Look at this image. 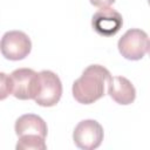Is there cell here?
Instances as JSON below:
<instances>
[{"label": "cell", "instance_id": "cell-1", "mask_svg": "<svg viewBox=\"0 0 150 150\" xmlns=\"http://www.w3.org/2000/svg\"><path fill=\"white\" fill-rule=\"evenodd\" d=\"M111 79L110 71L101 64L88 66L73 83V96L82 104H91L103 97L104 84Z\"/></svg>", "mask_w": 150, "mask_h": 150}, {"label": "cell", "instance_id": "cell-2", "mask_svg": "<svg viewBox=\"0 0 150 150\" xmlns=\"http://www.w3.org/2000/svg\"><path fill=\"white\" fill-rule=\"evenodd\" d=\"M11 94L19 100H34L39 93L40 75L30 68H19L11 73Z\"/></svg>", "mask_w": 150, "mask_h": 150}, {"label": "cell", "instance_id": "cell-3", "mask_svg": "<svg viewBox=\"0 0 150 150\" xmlns=\"http://www.w3.org/2000/svg\"><path fill=\"white\" fill-rule=\"evenodd\" d=\"M121 55L131 61L141 60L150 49V39L148 34L138 28L127 30L117 43Z\"/></svg>", "mask_w": 150, "mask_h": 150}, {"label": "cell", "instance_id": "cell-4", "mask_svg": "<svg viewBox=\"0 0 150 150\" xmlns=\"http://www.w3.org/2000/svg\"><path fill=\"white\" fill-rule=\"evenodd\" d=\"M1 54L7 60H23L32 50V41L29 36L21 30L6 32L1 38Z\"/></svg>", "mask_w": 150, "mask_h": 150}, {"label": "cell", "instance_id": "cell-5", "mask_svg": "<svg viewBox=\"0 0 150 150\" xmlns=\"http://www.w3.org/2000/svg\"><path fill=\"white\" fill-rule=\"evenodd\" d=\"M103 128L95 120H83L79 122L73 132L75 145L82 150L97 149L103 141Z\"/></svg>", "mask_w": 150, "mask_h": 150}, {"label": "cell", "instance_id": "cell-6", "mask_svg": "<svg viewBox=\"0 0 150 150\" xmlns=\"http://www.w3.org/2000/svg\"><path fill=\"white\" fill-rule=\"evenodd\" d=\"M40 75V87L35 103L41 107H53L59 103L62 96V83L60 77L52 70H41Z\"/></svg>", "mask_w": 150, "mask_h": 150}, {"label": "cell", "instance_id": "cell-7", "mask_svg": "<svg viewBox=\"0 0 150 150\" xmlns=\"http://www.w3.org/2000/svg\"><path fill=\"white\" fill-rule=\"evenodd\" d=\"M122 15L110 7L101 8L91 18V26L94 30L102 36L115 35L122 28Z\"/></svg>", "mask_w": 150, "mask_h": 150}, {"label": "cell", "instance_id": "cell-8", "mask_svg": "<svg viewBox=\"0 0 150 150\" xmlns=\"http://www.w3.org/2000/svg\"><path fill=\"white\" fill-rule=\"evenodd\" d=\"M108 94L118 104H131L136 98L134 84L124 76H112L108 82Z\"/></svg>", "mask_w": 150, "mask_h": 150}, {"label": "cell", "instance_id": "cell-9", "mask_svg": "<svg viewBox=\"0 0 150 150\" xmlns=\"http://www.w3.org/2000/svg\"><path fill=\"white\" fill-rule=\"evenodd\" d=\"M14 129L18 137L25 136V135H38L46 138L48 132V128L43 118H41L35 114L21 115L15 121Z\"/></svg>", "mask_w": 150, "mask_h": 150}, {"label": "cell", "instance_id": "cell-10", "mask_svg": "<svg viewBox=\"0 0 150 150\" xmlns=\"http://www.w3.org/2000/svg\"><path fill=\"white\" fill-rule=\"evenodd\" d=\"M45 139L46 138L38 135L20 136L15 148L18 150H46L47 145Z\"/></svg>", "mask_w": 150, "mask_h": 150}, {"label": "cell", "instance_id": "cell-11", "mask_svg": "<svg viewBox=\"0 0 150 150\" xmlns=\"http://www.w3.org/2000/svg\"><path fill=\"white\" fill-rule=\"evenodd\" d=\"M1 100L6 98L7 95L11 94V83H9V76L5 73H1Z\"/></svg>", "mask_w": 150, "mask_h": 150}, {"label": "cell", "instance_id": "cell-12", "mask_svg": "<svg viewBox=\"0 0 150 150\" xmlns=\"http://www.w3.org/2000/svg\"><path fill=\"white\" fill-rule=\"evenodd\" d=\"M90 4L95 7H100V8H104V7H109L110 5H112L115 2V0H89Z\"/></svg>", "mask_w": 150, "mask_h": 150}, {"label": "cell", "instance_id": "cell-13", "mask_svg": "<svg viewBox=\"0 0 150 150\" xmlns=\"http://www.w3.org/2000/svg\"><path fill=\"white\" fill-rule=\"evenodd\" d=\"M148 4H149V6H150V0H148Z\"/></svg>", "mask_w": 150, "mask_h": 150}, {"label": "cell", "instance_id": "cell-14", "mask_svg": "<svg viewBox=\"0 0 150 150\" xmlns=\"http://www.w3.org/2000/svg\"><path fill=\"white\" fill-rule=\"evenodd\" d=\"M149 54H150V49H149Z\"/></svg>", "mask_w": 150, "mask_h": 150}]
</instances>
